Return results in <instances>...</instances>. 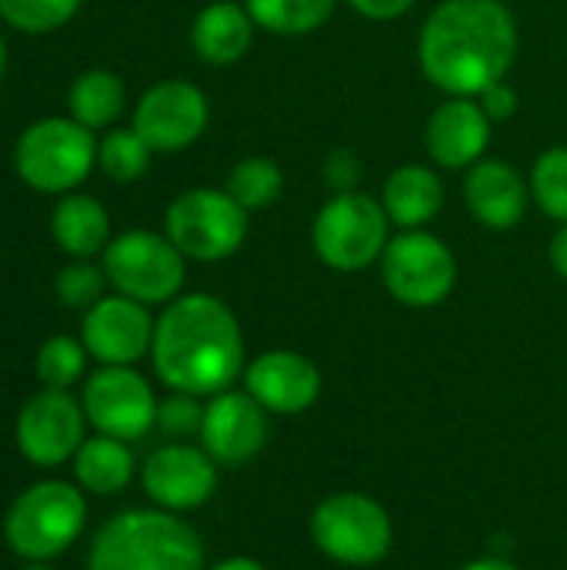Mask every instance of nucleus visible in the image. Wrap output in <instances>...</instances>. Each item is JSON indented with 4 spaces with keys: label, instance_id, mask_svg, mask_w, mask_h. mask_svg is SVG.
Wrapping results in <instances>:
<instances>
[{
    "label": "nucleus",
    "instance_id": "ea45409f",
    "mask_svg": "<svg viewBox=\"0 0 567 570\" xmlns=\"http://www.w3.org/2000/svg\"><path fill=\"white\" fill-rule=\"evenodd\" d=\"M27 570H50V568H43V564H33V568H27Z\"/></svg>",
    "mask_w": 567,
    "mask_h": 570
},
{
    "label": "nucleus",
    "instance_id": "0eeeda50",
    "mask_svg": "<svg viewBox=\"0 0 567 570\" xmlns=\"http://www.w3.org/2000/svg\"><path fill=\"white\" fill-rule=\"evenodd\" d=\"M311 541L324 558L338 564L371 568L388 558L394 528L388 511L374 498L361 491H341L314 508Z\"/></svg>",
    "mask_w": 567,
    "mask_h": 570
},
{
    "label": "nucleus",
    "instance_id": "f8f14e48",
    "mask_svg": "<svg viewBox=\"0 0 567 570\" xmlns=\"http://www.w3.org/2000/svg\"><path fill=\"white\" fill-rule=\"evenodd\" d=\"M84 424V404H77L67 391L43 387L23 404L17 417V448L30 464L57 468L70 461L87 441Z\"/></svg>",
    "mask_w": 567,
    "mask_h": 570
},
{
    "label": "nucleus",
    "instance_id": "423d86ee",
    "mask_svg": "<svg viewBox=\"0 0 567 570\" xmlns=\"http://www.w3.org/2000/svg\"><path fill=\"white\" fill-rule=\"evenodd\" d=\"M388 230H391V217L381 200H374L364 190H344L334 194L317 210L311 227V244L328 267L341 274H354L381 261L391 240Z\"/></svg>",
    "mask_w": 567,
    "mask_h": 570
},
{
    "label": "nucleus",
    "instance_id": "f3484780",
    "mask_svg": "<svg viewBox=\"0 0 567 570\" xmlns=\"http://www.w3.org/2000/svg\"><path fill=\"white\" fill-rule=\"evenodd\" d=\"M244 391L267 414H301L321 397V371L297 351H267L244 367Z\"/></svg>",
    "mask_w": 567,
    "mask_h": 570
},
{
    "label": "nucleus",
    "instance_id": "f704fd0d",
    "mask_svg": "<svg viewBox=\"0 0 567 570\" xmlns=\"http://www.w3.org/2000/svg\"><path fill=\"white\" fill-rule=\"evenodd\" d=\"M368 20H398L414 7V0H348Z\"/></svg>",
    "mask_w": 567,
    "mask_h": 570
},
{
    "label": "nucleus",
    "instance_id": "9d476101",
    "mask_svg": "<svg viewBox=\"0 0 567 570\" xmlns=\"http://www.w3.org/2000/svg\"><path fill=\"white\" fill-rule=\"evenodd\" d=\"M381 281L404 307H438L458 284V261L441 237L428 230H401L381 254Z\"/></svg>",
    "mask_w": 567,
    "mask_h": 570
},
{
    "label": "nucleus",
    "instance_id": "ddd939ff",
    "mask_svg": "<svg viewBox=\"0 0 567 570\" xmlns=\"http://www.w3.org/2000/svg\"><path fill=\"white\" fill-rule=\"evenodd\" d=\"M207 117L211 110L201 87L190 80H160L140 97L134 110V130L147 140L150 150L174 154L204 134Z\"/></svg>",
    "mask_w": 567,
    "mask_h": 570
},
{
    "label": "nucleus",
    "instance_id": "6e6552de",
    "mask_svg": "<svg viewBox=\"0 0 567 570\" xmlns=\"http://www.w3.org/2000/svg\"><path fill=\"white\" fill-rule=\"evenodd\" d=\"M164 234L187 261H227L247 237V210L227 190L197 187L167 207Z\"/></svg>",
    "mask_w": 567,
    "mask_h": 570
},
{
    "label": "nucleus",
    "instance_id": "e433bc0d",
    "mask_svg": "<svg viewBox=\"0 0 567 570\" xmlns=\"http://www.w3.org/2000/svg\"><path fill=\"white\" fill-rule=\"evenodd\" d=\"M461 570H521V568H518V564H511V561H505V558H478V561L465 564Z\"/></svg>",
    "mask_w": 567,
    "mask_h": 570
},
{
    "label": "nucleus",
    "instance_id": "6ab92c4d",
    "mask_svg": "<svg viewBox=\"0 0 567 570\" xmlns=\"http://www.w3.org/2000/svg\"><path fill=\"white\" fill-rule=\"evenodd\" d=\"M465 204L478 224L491 230H511L528 214L531 184L505 160H478L465 180Z\"/></svg>",
    "mask_w": 567,
    "mask_h": 570
},
{
    "label": "nucleus",
    "instance_id": "58836bf2",
    "mask_svg": "<svg viewBox=\"0 0 567 570\" xmlns=\"http://www.w3.org/2000/svg\"><path fill=\"white\" fill-rule=\"evenodd\" d=\"M3 67H7V47H3V37H0V77H3Z\"/></svg>",
    "mask_w": 567,
    "mask_h": 570
},
{
    "label": "nucleus",
    "instance_id": "a878e982",
    "mask_svg": "<svg viewBox=\"0 0 567 570\" xmlns=\"http://www.w3.org/2000/svg\"><path fill=\"white\" fill-rule=\"evenodd\" d=\"M247 214L251 210H264L271 207L281 190H284V170L271 160V157H244L231 167L227 174V187H224Z\"/></svg>",
    "mask_w": 567,
    "mask_h": 570
},
{
    "label": "nucleus",
    "instance_id": "7ed1b4c3",
    "mask_svg": "<svg viewBox=\"0 0 567 570\" xmlns=\"http://www.w3.org/2000/svg\"><path fill=\"white\" fill-rule=\"evenodd\" d=\"M87 570H204V544L170 511H124L97 531Z\"/></svg>",
    "mask_w": 567,
    "mask_h": 570
},
{
    "label": "nucleus",
    "instance_id": "2eb2a0df",
    "mask_svg": "<svg viewBox=\"0 0 567 570\" xmlns=\"http://www.w3.org/2000/svg\"><path fill=\"white\" fill-rule=\"evenodd\" d=\"M157 321L147 314V304L130 301L124 294L100 297L87 314L80 327V341L90 357L110 367H130L144 354H150Z\"/></svg>",
    "mask_w": 567,
    "mask_h": 570
},
{
    "label": "nucleus",
    "instance_id": "473e14b6",
    "mask_svg": "<svg viewBox=\"0 0 567 570\" xmlns=\"http://www.w3.org/2000/svg\"><path fill=\"white\" fill-rule=\"evenodd\" d=\"M324 177L334 187V194H344V190H358V184L364 177V167L351 150H334L324 160Z\"/></svg>",
    "mask_w": 567,
    "mask_h": 570
},
{
    "label": "nucleus",
    "instance_id": "1a4fd4ad",
    "mask_svg": "<svg viewBox=\"0 0 567 570\" xmlns=\"http://www.w3.org/2000/svg\"><path fill=\"white\" fill-rule=\"evenodd\" d=\"M184 254L167 234L127 230L104 250V274L117 294L140 304H170L184 287Z\"/></svg>",
    "mask_w": 567,
    "mask_h": 570
},
{
    "label": "nucleus",
    "instance_id": "7c9ffc66",
    "mask_svg": "<svg viewBox=\"0 0 567 570\" xmlns=\"http://www.w3.org/2000/svg\"><path fill=\"white\" fill-rule=\"evenodd\" d=\"M104 284H110L104 267H94L90 261H77V264H70V267H63L57 274V297H60L63 307L90 311L104 297Z\"/></svg>",
    "mask_w": 567,
    "mask_h": 570
},
{
    "label": "nucleus",
    "instance_id": "c756f323",
    "mask_svg": "<svg viewBox=\"0 0 567 570\" xmlns=\"http://www.w3.org/2000/svg\"><path fill=\"white\" fill-rule=\"evenodd\" d=\"M84 0H0V17L23 33H47L63 27Z\"/></svg>",
    "mask_w": 567,
    "mask_h": 570
},
{
    "label": "nucleus",
    "instance_id": "f03ea898",
    "mask_svg": "<svg viewBox=\"0 0 567 570\" xmlns=\"http://www.w3.org/2000/svg\"><path fill=\"white\" fill-rule=\"evenodd\" d=\"M157 377L180 394L214 397L244 374V334L234 311L211 294L174 297L154 327Z\"/></svg>",
    "mask_w": 567,
    "mask_h": 570
},
{
    "label": "nucleus",
    "instance_id": "393cba45",
    "mask_svg": "<svg viewBox=\"0 0 567 570\" xmlns=\"http://www.w3.org/2000/svg\"><path fill=\"white\" fill-rule=\"evenodd\" d=\"M338 0H244L251 20L261 30L281 33V37H304L321 30Z\"/></svg>",
    "mask_w": 567,
    "mask_h": 570
},
{
    "label": "nucleus",
    "instance_id": "a211bd4d",
    "mask_svg": "<svg viewBox=\"0 0 567 570\" xmlns=\"http://www.w3.org/2000/svg\"><path fill=\"white\" fill-rule=\"evenodd\" d=\"M491 140V117L475 97H448L424 127V147L438 167H475Z\"/></svg>",
    "mask_w": 567,
    "mask_h": 570
},
{
    "label": "nucleus",
    "instance_id": "4be33fe9",
    "mask_svg": "<svg viewBox=\"0 0 567 570\" xmlns=\"http://www.w3.org/2000/svg\"><path fill=\"white\" fill-rule=\"evenodd\" d=\"M50 234L63 254L77 261H90L94 254H104L110 244V217L97 197L67 194L53 210Z\"/></svg>",
    "mask_w": 567,
    "mask_h": 570
},
{
    "label": "nucleus",
    "instance_id": "bb28decb",
    "mask_svg": "<svg viewBox=\"0 0 567 570\" xmlns=\"http://www.w3.org/2000/svg\"><path fill=\"white\" fill-rule=\"evenodd\" d=\"M150 147L147 140L130 127V130H110L97 144V167L114 180V184H134L137 177L147 174L150 167Z\"/></svg>",
    "mask_w": 567,
    "mask_h": 570
},
{
    "label": "nucleus",
    "instance_id": "2f4dec72",
    "mask_svg": "<svg viewBox=\"0 0 567 570\" xmlns=\"http://www.w3.org/2000/svg\"><path fill=\"white\" fill-rule=\"evenodd\" d=\"M201 424H204V407L197 404L194 394L170 391V397H164L157 404V428L170 441H184L190 434H201Z\"/></svg>",
    "mask_w": 567,
    "mask_h": 570
},
{
    "label": "nucleus",
    "instance_id": "c9c22d12",
    "mask_svg": "<svg viewBox=\"0 0 567 570\" xmlns=\"http://www.w3.org/2000/svg\"><path fill=\"white\" fill-rule=\"evenodd\" d=\"M548 257H551V267H555V274L567 281V224H561V230L551 237Z\"/></svg>",
    "mask_w": 567,
    "mask_h": 570
},
{
    "label": "nucleus",
    "instance_id": "aec40b11",
    "mask_svg": "<svg viewBox=\"0 0 567 570\" xmlns=\"http://www.w3.org/2000/svg\"><path fill=\"white\" fill-rule=\"evenodd\" d=\"M381 204L394 227L401 230H421L431 224L444 207V184L441 177L424 164H404L398 167L381 190Z\"/></svg>",
    "mask_w": 567,
    "mask_h": 570
},
{
    "label": "nucleus",
    "instance_id": "dca6fc26",
    "mask_svg": "<svg viewBox=\"0 0 567 570\" xmlns=\"http://www.w3.org/2000/svg\"><path fill=\"white\" fill-rule=\"evenodd\" d=\"M267 444V411L247 391H221L204 407L201 448L224 468L254 461Z\"/></svg>",
    "mask_w": 567,
    "mask_h": 570
},
{
    "label": "nucleus",
    "instance_id": "f257e3e1",
    "mask_svg": "<svg viewBox=\"0 0 567 570\" xmlns=\"http://www.w3.org/2000/svg\"><path fill=\"white\" fill-rule=\"evenodd\" d=\"M518 53V23L501 0H441L421 27L418 63L448 97H481Z\"/></svg>",
    "mask_w": 567,
    "mask_h": 570
},
{
    "label": "nucleus",
    "instance_id": "412c9836",
    "mask_svg": "<svg viewBox=\"0 0 567 570\" xmlns=\"http://www.w3.org/2000/svg\"><path fill=\"white\" fill-rule=\"evenodd\" d=\"M254 27L257 23L251 20L247 7L231 3V0H217L197 13V20L190 27V43L204 63L227 67L247 53V47L254 40Z\"/></svg>",
    "mask_w": 567,
    "mask_h": 570
},
{
    "label": "nucleus",
    "instance_id": "39448f33",
    "mask_svg": "<svg viewBox=\"0 0 567 570\" xmlns=\"http://www.w3.org/2000/svg\"><path fill=\"white\" fill-rule=\"evenodd\" d=\"M94 164H97L94 130H87L74 117L37 120L20 134L13 147V167L20 180L40 194H70L87 180Z\"/></svg>",
    "mask_w": 567,
    "mask_h": 570
},
{
    "label": "nucleus",
    "instance_id": "4468645a",
    "mask_svg": "<svg viewBox=\"0 0 567 570\" xmlns=\"http://www.w3.org/2000/svg\"><path fill=\"white\" fill-rule=\"evenodd\" d=\"M147 498L170 514L204 508L217 491V461L184 441L157 448L140 471Z\"/></svg>",
    "mask_w": 567,
    "mask_h": 570
},
{
    "label": "nucleus",
    "instance_id": "c85d7f7f",
    "mask_svg": "<svg viewBox=\"0 0 567 570\" xmlns=\"http://www.w3.org/2000/svg\"><path fill=\"white\" fill-rule=\"evenodd\" d=\"M531 200L558 224H567V147H551L531 170Z\"/></svg>",
    "mask_w": 567,
    "mask_h": 570
},
{
    "label": "nucleus",
    "instance_id": "20e7f679",
    "mask_svg": "<svg viewBox=\"0 0 567 570\" xmlns=\"http://www.w3.org/2000/svg\"><path fill=\"white\" fill-rule=\"evenodd\" d=\"M87 501L67 481H40L17 494L3 518V538L13 554L27 561H50L63 554L84 531Z\"/></svg>",
    "mask_w": 567,
    "mask_h": 570
},
{
    "label": "nucleus",
    "instance_id": "72a5a7b5",
    "mask_svg": "<svg viewBox=\"0 0 567 570\" xmlns=\"http://www.w3.org/2000/svg\"><path fill=\"white\" fill-rule=\"evenodd\" d=\"M478 104L485 107V114L491 117V124H495V120H511L515 110H518V94H515V87H511L508 80H501V83L488 87V90L478 97Z\"/></svg>",
    "mask_w": 567,
    "mask_h": 570
},
{
    "label": "nucleus",
    "instance_id": "5701e85b",
    "mask_svg": "<svg viewBox=\"0 0 567 570\" xmlns=\"http://www.w3.org/2000/svg\"><path fill=\"white\" fill-rule=\"evenodd\" d=\"M134 454L127 448V441L97 434L90 441L80 444V451L74 454V478L84 491L110 498L117 491H124L134 481Z\"/></svg>",
    "mask_w": 567,
    "mask_h": 570
},
{
    "label": "nucleus",
    "instance_id": "4c0bfd02",
    "mask_svg": "<svg viewBox=\"0 0 567 570\" xmlns=\"http://www.w3.org/2000/svg\"><path fill=\"white\" fill-rule=\"evenodd\" d=\"M211 570H267L261 561H254V558H227V561H221V564H214Z\"/></svg>",
    "mask_w": 567,
    "mask_h": 570
},
{
    "label": "nucleus",
    "instance_id": "b1692460",
    "mask_svg": "<svg viewBox=\"0 0 567 570\" xmlns=\"http://www.w3.org/2000/svg\"><path fill=\"white\" fill-rule=\"evenodd\" d=\"M67 104H70V117L77 124H84L87 130H100V127H110L124 114L127 87L114 70L94 67L74 80Z\"/></svg>",
    "mask_w": 567,
    "mask_h": 570
},
{
    "label": "nucleus",
    "instance_id": "9b49d317",
    "mask_svg": "<svg viewBox=\"0 0 567 570\" xmlns=\"http://www.w3.org/2000/svg\"><path fill=\"white\" fill-rule=\"evenodd\" d=\"M157 397L144 374L134 367L104 364L87 377L84 387V414L97 428V434L117 441H140L150 428H157Z\"/></svg>",
    "mask_w": 567,
    "mask_h": 570
},
{
    "label": "nucleus",
    "instance_id": "cd10ccee",
    "mask_svg": "<svg viewBox=\"0 0 567 570\" xmlns=\"http://www.w3.org/2000/svg\"><path fill=\"white\" fill-rule=\"evenodd\" d=\"M84 367H87V347L84 341H74L67 334L43 341V347L37 351V377L43 381V387L53 391L74 387L84 377Z\"/></svg>",
    "mask_w": 567,
    "mask_h": 570
}]
</instances>
